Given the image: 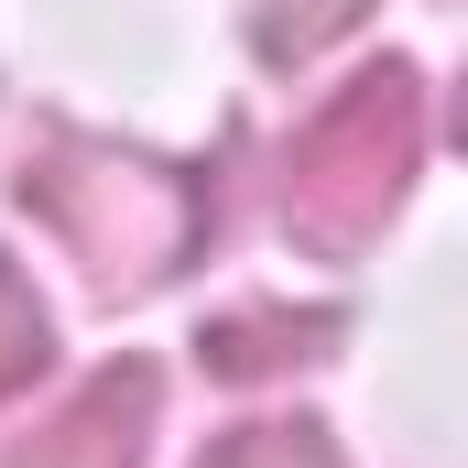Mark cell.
Returning a JSON list of instances; mask_svg holds the SVG:
<instances>
[{
	"label": "cell",
	"mask_w": 468,
	"mask_h": 468,
	"mask_svg": "<svg viewBox=\"0 0 468 468\" xmlns=\"http://www.w3.org/2000/svg\"><path fill=\"white\" fill-rule=\"evenodd\" d=\"M414 164H425V77L414 66L349 77L327 110L294 131V164H283V218H294V239L327 250V261L370 250L381 218L403 207Z\"/></svg>",
	"instance_id": "obj_1"
},
{
	"label": "cell",
	"mask_w": 468,
	"mask_h": 468,
	"mask_svg": "<svg viewBox=\"0 0 468 468\" xmlns=\"http://www.w3.org/2000/svg\"><path fill=\"white\" fill-rule=\"evenodd\" d=\"M22 197L66 229V250L88 261V283H110V294L164 283L197 250V186L142 164V153H110V142H44L22 164Z\"/></svg>",
	"instance_id": "obj_2"
},
{
	"label": "cell",
	"mask_w": 468,
	"mask_h": 468,
	"mask_svg": "<svg viewBox=\"0 0 468 468\" xmlns=\"http://www.w3.org/2000/svg\"><path fill=\"white\" fill-rule=\"evenodd\" d=\"M153 403H164L153 359H110L88 392H66V414H55V425H33L0 468H142Z\"/></svg>",
	"instance_id": "obj_3"
},
{
	"label": "cell",
	"mask_w": 468,
	"mask_h": 468,
	"mask_svg": "<svg viewBox=\"0 0 468 468\" xmlns=\"http://www.w3.org/2000/svg\"><path fill=\"white\" fill-rule=\"evenodd\" d=\"M316 338H327V316H294V327H283V316H229V327L207 338V359L250 381V370H272V359H305Z\"/></svg>",
	"instance_id": "obj_4"
},
{
	"label": "cell",
	"mask_w": 468,
	"mask_h": 468,
	"mask_svg": "<svg viewBox=\"0 0 468 468\" xmlns=\"http://www.w3.org/2000/svg\"><path fill=\"white\" fill-rule=\"evenodd\" d=\"M197 468H338V447H327V425H239Z\"/></svg>",
	"instance_id": "obj_5"
},
{
	"label": "cell",
	"mask_w": 468,
	"mask_h": 468,
	"mask_svg": "<svg viewBox=\"0 0 468 468\" xmlns=\"http://www.w3.org/2000/svg\"><path fill=\"white\" fill-rule=\"evenodd\" d=\"M44 349H55V338H44V305H33V283L0 261V403L44 370Z\"/></svg>",
	"instance_id": "obj_6"
}]
</instances>
